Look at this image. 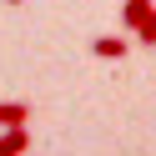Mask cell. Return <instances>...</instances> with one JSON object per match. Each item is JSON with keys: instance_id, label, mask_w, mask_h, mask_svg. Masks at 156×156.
<instances>
[{"instance_id": "6da1fadb", "label": "cell", "mask_w": 156, "mask_h": 156, "mask_svg": "<svg viewBox=\"0 0 156 156\" xmlns=\"http://www.w3.org/2000/svg\"><path fill=\"white\" fill-rule=\"evenodd\" d=\"M25 146H30V131L25 126H10V131L0 136V156H25Z\"/></svg>"}, {"instance_id": "7a4b0ae2", "label": "cell", "mask_w": 156, "mask_h": 156, "mask_svg": "<svg viewBox=\"0 0 156 156\" xmlns=\"http://www.w3.org/2000/svg\"><path fill=\"white\" fill-rule=\"evenodd\" d=\"M30 121V106L25 101H0V126H5V131H10V126H25Z\"/></svg>"}, {"instance_id": "3957f363", "label": "cell", "mask_w": 156, "mask_h": 156, "mask_svg": "<svg viewBox=\"0 0 156 156\" xmlns=\"http://www.w3.org/2000/svg\"><path fill=\"white\" fill-rule=\"evenodd\" d=\"M91 51L101 55V61H121V55H126V41H121V35H101Z\"/></svg>"}, {"instance_id": "277c9868", "label": "cell", "mask_w": 156, "mask_h": 156, "mask_svg": "<svg viewBox=\"0 0 156 156\" xmlns=\"http://www.w3.org/2000/svg\"><path fill=\"white\" fill-rule=\"evenodd\" d=\"M146 10H151V0H126V5H121V20H126V25L136 30V25L146 20Z\"/></svg>"}, {"instance_id": "5b68a950", "label": "cell", "mask_w": 156, "mask_h": 156, "mask_svg": "<svg viewBox=\"0 0 156 156\" xmlns=\"http://www.w3.org/2000/svg\"><path fill=\"white\" fill-rule=\"evenodd\" d=\"M136 41H141V45H156V5L146 10V20L136 25Z\"/></svg>"}, {"instance_id": "8992f818", "label": "cell", "mask_w": 156, "mask_h": 156, "mask_svg": "<svg viewBox=\"0 0 156 156\" xmlns=\"http://www.w3.org/2000/svg\"><path fill=\"white\" fill-rule=\"evenodd\" d=\"M5 5H20V0H5Z\"/></svg>"}]
</instances>
